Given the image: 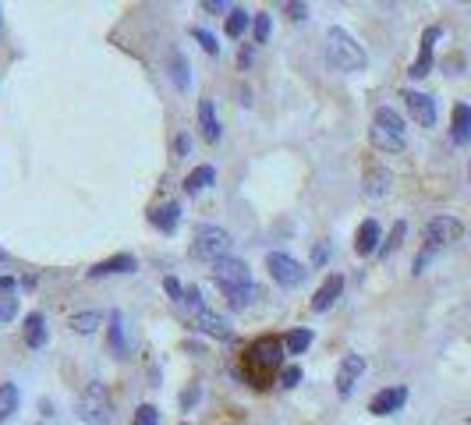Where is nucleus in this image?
<instances>
[{
	"label": "nucleus",
	"mask_w": 471,
	"mask_h": 425,
	"mask_svg": "<svg viewBox=\"0 0 471 425\" xmlns=\"http://www.w3.org/2000/svg\"><path fill=\"white\" fill-rule=\"evenodd\" d=\"M242 361H245V379L256 383L259 390H266V386L273 383V376L280 372L284 340H280V337H259V340H252V344L242 351Z\"/></svg>",
	"instance_id": "f257e3e1"
},
{
	"label": "nucleus",
	"mask_w": 471,
	"mask_h": 425,
	"mask_svg": "<svg viewBox=\"0 0 471 425\" xmlns=\"http://www.w3.org/2000/svg\"><path fill=\"white\" fill-rule=\"evenodd\" d=\"M323 57H326V64H330L333 71H362V68L369 64V57H365L362 43H358L347 29H340V25L326 29Z\"/></svg>",
	"instance_id": "f03ea898"
},
{
	"label": "nucleus",
	"mask_w": 471,
	"mask_h": 425,
	"mask_svg": "<svg viewBox=\"0 0 471 425\" xmlns=\"http://www.w3.org/2000/svg\"><path fill=\"white\" fill-rule=\"evenodd\" d=\"M464 238V227H460V220H453V217H432L429 224H425V249L415 256V266H411V273H422L446 245H453V241H460Z\"/></svg>",
	"instance_id": "7ed1b4c3"
},
{
	"label": "nucleus",
	"mask_w": 471,
	"mask_h": 425,
	"mask_svg": "<svg viewBox=\"0 0 471 425\" xmlns=\"http://www.w3.org/2000/svg\"><path fill=\"white\" fill-rule=\"evenodd\" d=\"M369 142L379 152H400L407 145V131H404V117L393 107H379L372 114V128H369Z\"/></svg>",
	"instance_id": "20e7f679"
},
{
	"label": "nucleus",
	"mask_w": 471,
	"mask_h": 425,
	"mask_svg": "<svg viewBox=\"0 0 471 425\" xmlns=\"http://www.w3.org/2000/svg\"><path fill=\"white\" fill-rule=\"evenodd\" d=\"M230 245H234V241H230V234H227L223 227H216V224H198L195 234H191L188 256H191L195 263H220V259H227Z\"/></svg>",
	"instance_id": "39448f33"
},
{
	"label": "nucleus",
	"mask_w": 471,
	"mask_h": 425,
	"mask_svg": "<svg viewBox=\"0 0 471 425\" xmlns=\"http://www.w3.org/2000/svg\"><path fill=\"white\" fill-rule=\"evenodd\" d=\"M75 414L78 421L85 425H110L114 421V400H110V390L103 383H89L78 400H75Z\"/></svg>",
	"instance_id": "423d86ee"
},
{
	"label": "nucleus",
	"mask_w": 471,
	"mask_h": 425,
	"mask_svg": "<svg viewBox=\"0 0 471 425\" xmlns=\"http://www.w3.org/2000/svg\"><path fill=\"white\" fill-rule=\"evenodd\" d=\"M266 270H270V277H273L280 287H302L305 277H309V266L298 263V259L287 256V252H270V256H266Z\"/></svg>",
	"instance_id": "0eeeda50"
},
{
	"label": "nucleus",
	"mask_w": 471,
	"mask_h": 425,
	"mask_svg": "<svg viewBox=\"0 0 471 425\" xmlns=\"http://www.w3.org/2000/svg\"><path fill=\"white\" fill-rule=\"evenodd\" d=\"M213 280H216V287H220V291H230V287H249V284H252V270H249L242 259L227 256V259L213 263Z\"/></svg>",
	"instance_id": "6e6552de"
},
{
	"label": "nucleus",
	"mask_w": 471,
	"mask_h": 425,
	"mask_svg": "<svg viewBox=\"0 0 471 425\" xmlns=\"http://www.w3.org/2000/svg\"><path fill=\"white\" fill-rule=\"evenodd\" d=\"M191 323H195L198 333H205V337H213V340H234V326H230L220 312H213V309L191 312Z\"/></svg>",
	"instance_id": "1a4fd4ad"
},
{
	"label": "nucleus",
	"mask_w": 471,
	"mask_h": 425,
	"mask_svg": "<svg viewBox=\"0 0 471 425\" xmlns=\"http://www.w3.org/2000/svg\"><path fill=\"white\" fill-rule=\"evenodd\" d=\"M443 36V29L439 25H429L425 32H422V43H418V57H415V64L407 68V75L411 78H425L429 71H432V47H436V40Z\"/></svg>",
	"instance_id": "9d476101"
},
{
	"label": "nucleus",
	"mask_w": 471,
	"mask_h": 425,
	"mask_svg": "<svg viewBox=\"0 0 471 425\" xmlns=\"http://www.w3.org/2000/svg\"><path fill=\"white\" fill-rule=\"evenodd\" d=\"M404 103L411 110V117L422 124V128H432L436 124V100L429 92H418V89H404Z\"/></svg>",
	"instance_id": "9b49d317"
},
{
	"label": "nucleus",
	"mask_w": 471,
	"mask_h": 425,
	"mask_svg": "<svg viewBox=\"0 0 471 425\" xmlns=\"http://www.w3.org/2000/svg\"><path fill=\"white\" fill-rule=\"evenodd\" d=\"M362 372H365V358L362 354H344L340 365H337V393L340 397H351V390L362 379Z\"/></svg>",
	"instance_id": "f8f14e48"
},
{
	"label": "nucleus",
	"mask_w": 471,
	"mask_h": 425,
	"mask_svg": "<svg viewBox=\"0 0 471 425\" xmlns=\"http://www.w3.org/2000/svg\"><path fill=\"white\" fill-rule=\"evenodd\" d=\"M404 400H407V386H386V390H379V393L369 400V411H372L376 418H386V414L400 411Z\"/></svg>",
	"instance_id": "ddd939ff"
},
{
	"label": "nucleus",
	"mask_w": 471,
	"mask_h": 425,
	"mask_svg": "<svg viewBox=\"0 0 471 425\" xmlns=\"http://www.w3.org/2000/svg\"><path fill=\"white\" fill-rule=\"evenodd\" d=\"M198 128H202V138H205L209 145H216L220 135H223V124H220V117H216V103H213L209 96L198 100Z\"/></svg>",
	"instance_id": "4468645a"
},
{
	"label": "nucleus",
	"mask_w": 471,
	"mask_h": 425,
	"mask_svg": "<svg viewBox=\"0 0 471 425\" xmlns=\"http://www.w3.org/2000/svg\"><path fill=\"white\" fill-rule=\"evenodd\" d=\"M340 291H344V277H340V273H330V277L319 284V291L312 294V312H330V309L337 305Z\"/></svg>",
	"instance_id": "2eb2a0df"
},
{
	"label": "nucleus",
	"mask_w": 471,
	"mask_h": 425,
	"mask_svg": "<svg viewBox=\"0 0 471 425\" xmlns=\"http://www.w3.org/2000/svg\"><path fill=\"white\" fill-rule=\"evenodd\" d=\"M149 224H153L160 234H174L177 224H181V205H177V202L153 205V209H149Z\"/></svg>",
	"instance_id": "dca6fc26"
},
{
	"label": "nucleus",
	"mask_w": 471,
	"mask_h": 425,
	"mask_svg": "<svg viewBox=\"0 0 471 425\" xmlns=\"http://www.w3.org/2000/svg\"><path fill=\"white\" fill-rule=\"evenodd\" d=\"M138 270V263H135V256H128V252H121V256H110V259H103V263H96L93 270H89V280H100V277H110V273H135Z\"/></svg>",
	"instance_id": "f3484780"
},
{
	"label": "nucleus",
	"mask_w": 471,
	"mask_h": 425,
	"mask_svg": "<svg viewBox=\"0 0 471 425\" xmlns=\"http://www.w3.org/2000/svg\"><path fill=\"white\" fill-rule=\"evenodd\" d=\"M354 252L358 256H376L379 252V224L376 220H365L354 231Z\"/></svg>",
	"instance_id": "a211bd4d"
},
{
	"label": "nucleus",
	"mask_w": 471,
	"mask_h": 425,
	"mask_svg": "<svg viewBox=\"0 0 471 425\" xmlns=\"http://www.w3.org/2000/svg\"><path fill=\"white\" fill-rule=\"evenodd\" d=\"M25 344L32 351H40L47 344V316L43 312H29L25 316Z\"/></svg>",
	"instance_id": "6ab92c4d"
},
{
	"label": "nucleus",
	"mask_w": 471,
	"mask_h": 425,
	"mask_svg": "<svg viewBox=\"0 0 471 425\" xmlns=\"http://www.w3.org/2000/svg\"><path fill=\"white\" fill-rule=\"evenodd\" d=\"M450 138H453L457 145L471 142V107H467V103H457V107H453V131H450Z\"/></svg>",
	"instance_id": "aec40b11"
},
{
	"label": "nucleus",
	"mask_w": 471,
	"mask_h": 425,
	"mask_svg": "<svg viewBox=\"0 0 471 425\" xmlns=\"http://www.w3.org/2000/svg\"><path fill=\"white\" fill-rule=\"evenodd\" d=\"M390 181H393V174H390L386 167H369V170H365V195H372V198L386 195Z\"/></svg>",
	"instance_id": "412c9836"
},
{
	"label": "nucleus",
	"mask_w": 471,
	"mask_h": 425,
	"mask_svg": "<svg viewBox=\"0 0 471 425\" xmlns=\"http://www.w3.org/2000/svg\"><path fill=\"white\" fill-rule=\"evenodd\" d=\"M213 181H216V170H213L209 163H202V167H195V170L184 177V191H188V195H198V191H205Z\"/></svg>",
	"instance_id": "4be33fe9"
},
{
	"label": "nucleus",
	"mask_w": 471,
	"mask_h": 425,
	"mask_svg": "<svg viewBox=\"0 0 471 425\" xmlns=\"http://www.w3.org/2000/svg\"><path fill=\"white\" fill-rule=\"evenodd\" d=\"M223 298H227V305H230L234 312H242V309H249V305L259 298V291H256V284H249V287H230V291H223Z\"/></svg>",
	"instance_id": "5701e85b"
},
{
	"label": "nucleus",
	"mask_w": 471,
	"mask_h": 425,
	"mask_svg": "<svg viewBox=\"0 0 471 425\" xmlns=\"http://www.w3.org/2000/svg\"><path fill=\"white\" fill-rule=\"evenodd\" d=\"M107 344H110V351H114L117 358L128 354V344H124V323H121V312H117V309L110 312V337H107Z\"/></svg>",
	"instance_id": "b1692460"
},
{
	"label": "nucleus",
	"mask_w": 471,
	"mask_h": 425,
	"mask_svg": "<svg viewBox=\"0 0 471 425\" xmlns=\"http://www.w3.org/2000/svg\"><path fill=\"white\" fill-rule=\"evenodd\" d=\"M249 25H252V15L245 8H230V15H227V36L230 40H242Z\"/></svg>",
	"instance_id": "393cba45"
},
{
	"label": "nucleus",
	"mask_w": 471,
	"mask_h": 425,
	"mask_svg": "<svg viewBox=\"0 0 471 425\" xmlns=\"http://www.w3.org/2000/svg\"><path fill=\"white\" fill-rule=\"evenodd\" d=\"M11 411H18V386L15 383H0V421H8Z\"/></svg>",
	"instance_id": "a878e982"
},
{
	"label": "nucleus",
	"mask_w": 471,
	"mask_h": 425,
	"mask_svg": "<svg viewBox=\"0 0 471 425\" xmlns=\"http://www.w3.org/2000/svg\"><path fill=\"white\" fill-rule=\"evenodd\" d=\"M309 344H312V330H291V333H284V351L287 354H305Z\"/></svg>",
	"instance_id": "bb28decb"
},
{
	"label": "nucleus",
	"mask_w": 471,
	"mask_h": 425,
	"mask_svg": "<svg viewBox=\"0 0 471 425\" xmlns=\"http://www.w3.org/2000/svg\"><path fill=\"white\" fill-rule=\"evenodd\" d=\"M404 234H407V224H404V220H397V224H393V231L386 234V241L379 245V252H376V256H379V259H386V256H390L393 249H400V241H404Z\"/></svg>",
	"instance_id": "cd10ccee"
},
{
	"label": "nucleus",
	"mask_w": 471,
	"mask_h": 425,
	"mask_svg": "<svg viewBox=\"0 0 471 425\" xmlns=\"http://www.w3.org/2000/svg\"><path fill=\"white\" fill-rule=\"evenodd\" d=\"M170 78H174V85L184 92L188 89V64H184V57L177 54V50H170Z\"/></svg>",
	"instance_id": "c85d7f7f"
},
{
	"label": "nucleus",
	"mask_w": 471,
	"mask_h": 425,
	"mask_svg": "<svg viewBox=\"0 0 471 425\" xmlns=\"http://www.w3.org/2000/svg\"><path fill=\"white\" fill-rule=\"evenodd\" d=\"M252 29H256V43H270V32H273V22L266 11H256L252 15Z\"/></svg>",
	"instance_id": "c756f323"
},
{
	"label": "nucleus",
	"mask_w": 471,
	"mask_h": 425,
	"mask_svg": "<svg viewBox=\"0 0 471 425\" xmlns=\"http://www.w3.org/2000/svg\"><path fill=\"white\" fill-rule=\"evenodd\" d=\"M100 319H103L100 312H78V316H71V330L75 333H93Z\"/></svg>",
	"instance_id": "7c9ffc66"
},
{
	"label": "nucleus",
	"mask_w": 471,
	"mask_h": 425,
	"mask_svg": "<svg viewBox=\"0 0 471 425\" xmlns=\"http://www.w3.org/2000/svg\"><path fill=\"white\" fill-rule=\"evenodd\" d=\"M191 36L198 40V47H202L209 57H216V54H220V43H216V36H213L209 29H191Z\"/></svg>",
	"instance_id": "2f4dec72"
},
{
	"label": "nucleus",
	"mask_w": 471,
	"mask_h": 425,
	"mask_svg": "<svg viewBox=\"0 0 471 425\" xmlns=\"http://www.w3.org/2000/svg\"><path fill=\"white\" fill-rule=\"evenodd\" d=\"M135 425H160V407L142 404V407L135 411Z\"/></svg>",
	"instance_id": "473e14b6"
},
{
	"label": "nucleus",
	"mask_w": 471,
	"mask_h": 425,
	"mask_svg": "<svg viewBox=\"0 0 471 425\" xmlns=\"http://www.w3.org/2000/svg\"><path fill=\"white\" fill-rule=\"evenodd\" d=\"M15 316H18V298L0 294V323H11Z\"/></svg>",
	"instance_id": "72a5a7b5"
},
{
	"label": "nucleus",
	"mask_w": 471,
	"mask_h": 425,
	"mask_svg": "<svg viewBox=\"0 0 471 425\" xmlns=\"http://www.w3.org/2000/svg\"><path fill=\"white\" fill-rule=\"evenodd\" d=\"M298 383H302V369H298V365L280 369V386H284V390H294Z\"/></svg>",
	"instance_id": "f704fd0d"
},
{
	"label": "nucleus",
	"mask_w": 471,
	"mask_h": 425,
	"mask_svg": "<svg viewBox=\"0 0 471 425\" xmlns=\"http://www.w3.org/2000/svg\"><path fill=\"white\" fill-rule=\"evenodd\" d=\"M284 11H287V18H291V22H305V18H309V4H298V0L284 4Z\"/></svg>",
	"instance_id": "c9c22d12"
},
{
	"label": "nucleus",
	"mask_w": 471,
	"mask_h": 425,
	"mask_svg": "<svg viewBox=\"0 0 471 425\" xmlns=\"http://www.w3.org/2000/svg\"><path fill=\"white\" fill-rule=\"evenodd\" d=\"M163 291H167V298H170V301H184V287H181V280L167 277V280H163Z\"/></svg>",
	"instance_id": "e433bc0d"
},
{
	"label": "nucleus",
	"mask_w": 471,
	"mask_h": 425,
	"mask_svg": "<svg viewBox=\"0 0 471 425\" xmlns=\"http://www.w3.org/2000/svg\"><path fill=\"white\" fill-rule=\"evenodd\" d=\"M184 305H191V312H198V309H205V301H202V291L191 284V287H184Z\"/></svg>",
	"instance_id": "4c0bfd02"
},
{
	"label": "nucleus",
	"mask_w": 471,
	"mask_h": 425,
	"mask_svg": "<svg viewBox=\"0 0 471 425\" xmlns=\"http://www.w3.org/2000/svg\"><path fill=\"white\" fill-rule=\"evenodd\" d=\"M252 57H256V50H252V43H245V47H242V54H238V68H242V71H249V68H252Z\"/></svg>",
	"instance_id": "58836bf2"
},
{
	"label": "nucleus",
	"mask_w": 471,
	"mask_h": 425,
	"mask_svg": "<svg viewBox=\"0 0 471 425\" xmlns=\"http://www.w3.org/2000/svg\"><path fill=\"white\" fill-rule=\"evenodd\" d=\"M174 152H177V160H184V156L191 152V138H188V135H177V138H174Z\"/></svg>",
	"instance_id": "ea45409f"
},
{
	"label": "nucleus",
	"mask_w": 471,
	"mask_h": 425,
	"mask_svg": "<svg viewBox=\"0 0 471 425\" xmlns=\"http://www.w3.org/2000/svg\"><path fill=\"white\" fill-rule=\"evenodd\" d=\"M326 259H330V245H326V241H319V245H316V252H312V263H316V266H323Z\"/></svg>",
	"instance_id": "a19ab883"
},
{
	"label": "nucleus",
	"mask_w": 471,
	"mask_h": 425,
	"mask_svg": "<svg viewBox=\"0 0 471 425\" xmlns=\"http://www.w3.org/2000/svg\"><path fill=\"white\" fill-rule=\"evenodd\" d=\"M195 400H198V386H195V383H191V386H188V390H184V393H181V407H184V411H188V407H191V404H195Z\"/></svg>",
	"instance_id": "79ce46f5"
},
{
	"label": "nucleus",
	"mask_w": 471,
	"mask_h": 425,
	"mask_svg": "<svg viewBox=\"0 0 471 425\" xmlns=\"http://www.w3.org/2000/svg\"><path fill=\"white\" fill-rule=\"evenodd\" d=\"M205 11H213V15H220V11H227V4H223V0H205V4H202Z\"/></svg>",
	"instance_id": "37998d69"
}]
</instances>
